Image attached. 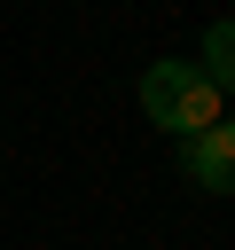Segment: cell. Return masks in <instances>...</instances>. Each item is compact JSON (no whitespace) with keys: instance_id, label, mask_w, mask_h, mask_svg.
I'll use <instances>...</instances> for the list:
<instances>
[{"instance_id":"6da1fadb","label":"cell","mask_w":235,"mask_h":250,"mask_svg":"<svg viewBox=\"0 0 235 250\" xmlns=\"http://www.w3.org/2000/svg\"><path fill=\"white\" fill-rule=\"evenodd\" d=\"M141 117L164 125L172 141H196L204 125L227 117V94H219L196 62H149V70H141Z\"/></svg>"},{"instance_id":"7a4b0ae2","label":"cell","mask_w":235,"mask_h":250,"mask_svg":"<svg viewBox=\"0 0 235 250\" xmlns=\"http://www.w3.org/2000/svg\"><path fill=\"white\" fill-rule=\"evenodd\" d=\"M180 172L204 188V195H235V125H204L196 141H180Z\"/></svg>"},{"instance_id":"3957f363","label":"cell","mask_w":235,"mask_h":250,"mask_svg":"<svg viewBox=\"0 0 235 250\" xmlns=\"http://www.w3.org/2000/svg\"><path fill=\"white\" fill-rule=\"evenodd\" d=\"M196 70H204V78H212L219 94H235V16L204 31V55H196Z\"/></svg>"}]
</instances>
